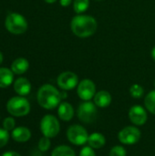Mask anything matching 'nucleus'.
I'll return each mask as SVG.
<instances>
[{"mask_svg": "<svg viewBox=\"0 0 155 156\" xmlns=\"http://www.w3.org/2000/svg\"><path fill=\"white\" fill-rule=\"evenodd\" d=\"M58 87L63 90H73L77 85H79V78L78 76L71 71L62 72L57 80Z\"/></svg>", "mask_w": 155, "mask_h": 156, "instance_id": "nucleus-10", "label": "nucleus"}, {"mask_svg": "<svg viewBox=\"0 0 155 156\" xmlns=\"http://www.w3.org/2000/svg\"><path fill=\"white\" fill-rule=\"evenodd\" d=\"M90 5L89 0H74L73 9L77 14H82L85 12Z\"/></svg>", "mask_w": 155, "mask_h": 156, "instance_id": "nucleus-21", "label": "nucleus"}, {"mask_svg": "<svg viewBox=\"0 0 155 156\" xmlns=\"http://www.w3.org/2000/svg\"><path fill=\"white\" fill-rule=\"evenodd\" d=\"M58 114L61 121L70 122L74 117V109L69 102H61L58 108Z\"/></svg>", "mask_w": 155, "mask_h": 156, "instance_id": "nucleus-12", "label": "nucleus"}, {"mask_svg": "<svg viewBox=\"0 0 155 156\" xmlns=\"http://www.w3.org/2000/svg\"><path fill=\"white\" fill-rule=\"evenodd\" d=\"M152 58L155 60V47L153 48V50H152Z\"/></svg>", "mask_w": 155, "mask_h": 156, "instance_id": "nucleus-32", "label": "nucleus"}, {"mask_svg": "<svg viewBox=\"0 0 155 156\" xmlns=\"http://www.w3.org/2000/svg\"><path fill=\"white\" fill-rule=\"evenodd\" d=\"M28 67H29V63H28V61L26 58H18L15 59L14 62L12 63L11 70L15 74L20 75V74L25 73L28 69Z\"/></svg>", "mask_w": 155, "mask_h": 156, "instance_id": "nucleus-17", "label": "nucleus"}, {"mask_svg": "<svg viewBox=\"0 0 155 156\" xmlns=\"http://www.w3.org/2000/svg\"><path fill=\"white\" fill-rule=\"evenodd\" d=\"M40 130L44 136L48 138H54L58 134L60 131L59 122L53 115H45L40 122Z\"/></svg>", "mask_w": 155, "mask_h": 156, "instance_id": "nucleus-6", "label": "nucleus"}, {"mask_svg": "<svg viewBox=\"0 0 155 156\" xmlns=\"http://www.w3.org/2000/svg\"><path fill=\"white\" fill-rule=\"evenodd\" d=\"M14 90L19 96H26L31 90V84L26 78H19L14 83Z\"/></svg>", "mask_w": 155, "mask_h": 156, "instance_id": "nucleus-14", "label": "nucleus"}, {"mask_svg": "<svg viewBox=\"0 0 155 156\" xmlns=\"http://www.w3.org/2000/svg\"><path fill=\"white\" fill-rule=\"evenodd\" d=\"M145 108L149 112L155 115V90L150 91L144 99Z\"/></svg>", "mask_w": 155, "mask_h": 156, "instance_id": "nucleus-20", "label": "nucleus"}, {"mask_svg": "<svg viewBox=\"0 0 155 156\" xmlns=\"http://www.w3.org/2000/svg\"><path fill=\"white\" fill-rule=\"evenodd\" d=\"M6 110L12 116L23 117L29 113L30 104L26 98L22 96H16L11 98L7 101Z\"/></svg>", "mask_w": 155, "mask_h": 156, "instance_id": "nucleus-3", "label": "nucleus"}, {"mask_svg": "<svg viewBox=\"0 0 155 156\" xmlns=\"http://www.w3.org/2000/svg\"><path fill=\"white\" fill-rule=\"evenodd\" d=\"M16 126V122L12 117H7L3 121V127L7 132L13 131Z\"/></svg>", "mask_w": 155, "mask_h": 156, "instance_id": "nucleus-25", "label": "nucleus"}, {"mask_svg": "<svg viewBox=\"0 0 155 156\" xmlns=\"http://www.w3.org/2000/svg\"><path fill=\"white\" fill-rule=\"evenodd\" d=\"M9 141V133L6 130L0 128V148L6 145Z\"/></svg>", "mask_w": 155, "mask_h": 156, "instance_id": "nucleus-26", "label": "nucleus"}, {"mask_svg": "<svg viewBox=\"0 0 155 156\" xmlns=\"http://www.w3.org/2000/svg\"><path fill=\"white\" fill-rule=\"evenodd\" d=\"M6 29L15 35L23 34L27 29V22L26 18L18 13H10L5 22Z\"/></svg>", "mask_w": 155, "mask_h": 156, "instance_id": "nucleus-4", "label": "nucleus"}, {"mask_svg": "<svg viewBox=\"0 0 155 156\" xmlns=\"http://www.w3.org/2000/svg\"><path fill=\"white\" fill-rule=\"evenodd\" d=\"M153 85H154V88H155V80H154V82H153Z\"/></svg>", "mask_w": 155, "mask_h": 156, "instance_id": "nucleus-35", "label": "nucleus"}, {"mask_svg": "<svg viewBox=\"0 0 155 156\" xmlns=\"http://www.w3.org/2000/svg\"><path fill=\"white\" fill-rule=\"evenodd\" d=\"M11 136H12V139L17 143H26L30 139L31 132L26 127L20 126V127L15 128L12 131Z\"/></svg>", "mask_w": 155, "mask_h": 156, "instance_id": "nucleus-13", "label": "nucleus"}, {"mask_svg": "<svg viewBox=\"0 0 155 156\" xmlns=\"http://www.w3.org/2000/svg\"><path fill=\"white\" fill-rule=\"evenodd\" d=\"M96 1H102V0H96Z\"/></svg>", "mask_w": 155, "mask_h": 156, "instance_id": "nucleus-36", "label": "nucleus"}, {"mask_svg": "<svg viewBox=\"0 0 155 156\" xmlns=\"http://www.w3.org/2000/svg\"><path fill=\"white\" fill-rule=\"evenodd\" d=\"M106 144V139L103 134L100 133H93L89 135L88 139V144L91 148L95 149H100L102 148Z\"/></svg>", "mask_w": 155, "mask_h": 156, "instance_id": "nucleus-16", "label": "nucleus"}, {"mask_svg": "<svg viewBox=\"0 0 155 156\" xmlns=\"http://www.w3.org/2000/svg\"><path fill=\"white\" fill-rule=\"evenodd\" d=\"M61 100L60 92L50 84L43 85L37 91V102L46 110H52L58 107Z\"/></svg>", "mask_w": 155, "mask_h": 156, "instance_id": "nucleus-2", "label": "nucleus"}, {"mask_svg": "<svg viewBox=\"0 0 155 156\" xmlns=\"http://www.w3.org/2000/svg\"><path fill=\"white\" fill-rule=\"evenodd\" d=\"M129 119L135 126H142L148 120L147 112L143 106L134 105L129 111Z\"/></svg>", "mask_w": 155, "mask_h": 156, "instance_id": "nucleus-11", "label": "nucleus"}, {"mask_svg": "<svg viewBox=\"0 0 155 156\" xmlns=\"http://www.w3.org/2000/svg\"><path fill=\"white\" fill-rule=\"evenodd\" d=\"M97 106L94 102H91L90 101L80 103L77 112L79 120L86 124H90L94 122L97 118Z\"/></svg>", "mask_w": 155, "mask_h": 156, "instance_id": "nucleus-5", "label": "nucleus"}, {"mask_svg": "<svg viewBox=\"0 0 155 156\" xmlns=\"http://www.w3.org/2000/svg\"><path fill=\"white\" fill-rule=\"evenodd\" d=\"M127 152L124 147L121 145H116L111 149V152L109 154V156H126Z\"/></svg>", "mask_w": 155, "mask_h": 156, "instance_id": "nucleus-24", "label": "nucleus"}, {"mask_svg": "<svg viewBox=\"0 0 155 156\" xmlns=\"http://www.w3.org/2000/svg\"><path fill=\"white\" fill-rule=\"evenodd\" d=\"M60 94H61V99H65L68 95H67V93L64 91V92H60Z\"/></svg>", "mask_w": 155, "mask_h": 156, "instance_id": "nucleus-31", "label": "nucleus"}, {"mask_svg": "<svg viewBox=\"0 0 155 156\" xmlns=\"http://www.w3.org/2000/svg\"><path fill=\"white\" fill-rule=\"evenodd\" d=\"M79 156H96V153L90 146H85L79 152Z\"/></svg>", "mask_w": 155, "mask_h": 156, "instance_id": "nucleus-27", "label": "nucleus"}, {"mask_svg": "<svg viewBox=\"0 0 155 156\" xmlns=\"http://www.w3.org/2000/svg\"><path fill=\"white\" fill-rule=\"evenodd\" d=\"M77 92L79 97L82 101H90L91 99L94 98L96 94V86L92 80L85 79L79 83Z\"/></svg>", "mask_w": 155, "mask_h": 156, "instance_id": "nucleus-9", "label": "nucleus"}, {"mask_svg": "<svg viewBox=\"0 0 155 156\" xmlns=\"http://www.w3.org/2000/svg\"><path fill=\"white\" fill-rule=\"evenodd\" d=\"M143 93H144L143 88L139 84H133L130 88V94L134 99H139V98L143 97Z\"/></svg>", "mask_w": 155, "mask_h": 156, "instance_id": "nucleus-22", "label": "nucleus"}, {"mask_svg": "<svg viewBox=\"0 0 155 156\" xmlns=\"http://www.w3.org/2000/svg\"><path fill=\"white\" fill-rule=\"evenodd\" d=\"M2 156H21L19 154L16 153V152H6L5 154H3Z\"/></svg>", "mask_w": 155, "mask_h": 156, "instance_id": "nucleus-29", "label": "nucleus"}, {"mask_svg": "<svg viewBox=\"0 0 155 156\" xmlns=\"http://www.w3.org/2000/svg\"><path fill=\"white\" fill-rule=\"evenodd\" d=\"M2 61H3V55H2V53L0 52V65H1V63H2Z\"/></svg>", "mask_w": 155, "mask_h": 156, "instance_id": "nucleus-34", "label": "nucleus"}, {"mask_svg": "<svg viewBox=\"0 0 155 156\" xmlns=\"http://www.w3.org/2000/svg\"><path fill=\"white\" fill-rule=\"evenodd\" d=\"M40 152H41V151H39V150L34 152V154H32V156H42L41 155V154H40Z\"/></svg>", "mask_w": 155, "mask_h": 156, "instance_id": "nucleus-30", "label": "nucleus"}, {"mask_svg": "<svg viewBox=\"0 0 155 156\" xmlns=\"http://www.w3.org/2000/svg\"><path fill=\"white\" fill-rule=\"evenodd\" d=\"M142 133L136 126H127L118 133L119 141L125 145H132L137 144L141 139Z\"/></svg>", "mask_w": 155, "mask_h": 156, "instance_id": "nucleus-8", "label": "nucleus"}, {"mask_svg": "<svg viewBox=\"0 0 155 156\" xmlns=\"http://www.w3.org/2000/svg\"><path fill=\"white\" fill-rule=\"evenodd\" d=\"M97 21L94 17L85 15H78L71 20L70 27L74 35L79 37H89L97 30Z\"/></svg>", "mask_w": 155, "mask_h": 156, "instance_id": "nucleus-1", "label": "nucleus"}, {"mask_svg": "<svg viewBox=\"0 0 155 156\" xmlns=\"http://www.w3.org/2000/svg\"><path fill=\"white\" fill-rule=\"evenodd\" d=\"M94 103L99 108H106L111 102V95L106 90H100L96 92L94 98Z\"/></svg>", "mask_w": 155, "mask_h": 156, "instance_id": "nucleus-15", "label": "nucleus"}, {"mask_svg": "<svg viewBox=\"0 0 155 156\" xmlns=\"http://www.w3.org/2000/svg\"><path fill=\"white\" fill-rule=\"evenodd\" d=\"M51 156H76V154L71 147L67 145H59L52 151Z\"/></svg>", "mask_w": 155, "mask_h": 156, "instance_id": "nucleus-19", "label": "nucleus"}, {"mask_svg": "<svg viewBox=\"0 0 155 156\" xmlns=\"http://www.w3.org/2000/svg\"><path fill=\"white\" fill-rule=\"evenodd\" d=\"M72 0H60V5L64 7L66 6H69L70 4H71Z\"/></svg>", "mask_w": 155, "mask_h": 156, "instance_id": "nucleus-28", "label": "nucleus"}, {"mask_svg": "<svg viewBox=\"0 0 155 156\" xmlns=\"http://www.w3.org/2000/svg\"><path fill=\"white\" fill-rule=\"evenodd\" d=\"M57 0H45V2H47V3H48V4H53V3H55Z\"/></svg>", "mask_w": 155, "mask_h": 156, "instance_id": "nucleus-33", "label": "nucleus"}, {"mask_svg": "<svg viewBox=\"0 0 155 156\" xmlns=\"http://www.w3.org/2000/svg\"><path fill=\"white\" fill-rule=\"evenodd\" d=\"M49 139H50V138H48V137L43 136V137L39 140L38 145H37L39 151H41V152H47V151L50 148L51 144H50V140H49Z\"/></svg>", "mask_w": 155, "mask_h": 156, "instance_id": "nucleus-23", "label": "nucleus"}, {"mask_svg": "<svg viewBox=\"0 0 155 156\" xmlns=\"http://www.w3.org/2000/svg\"><path fill=\"white\" fill-rule=\"evenodd\" d=\"M13 71L6 68H0V88L10 86L14 80Z\"/></svg>", "mask_w": 155, "mask_h": 156, "instance_id": "nucleus-18", "label": "nucleus"}, {"mask_svg": "<svg viewBox=\"0 0 155 156\" xmlns=\"http://www.w3.org/2000/svg\"><path fill=\"white\" fill-rule=\"evenodd\" d=\"M67 138L72 144L80 146L88 144L89 133L81 125L73 124L69 126L67 131Z\"/></svg>", "mask_w": 155, "mask_h": 156, "instance_id": "nucleus-7", "label": "nucleus"}]
</instances>
